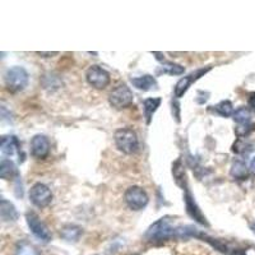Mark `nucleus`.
<instances>
[{"instance_id": "1", "label": "nucleus", "mask_w": 255, "mask_h": 255, "mask_svg": "<svg viewBox=\"0 0 255 255\" xmlns=\"http://www.w3.org/2000/svg\"><path fill=\"white\" fill-rule=\"evenodd\" d=\"M175 236L177 238V227L172 226L171 217L168 216L152 223L144 234V238L151 243H163Z\"/></svg>"}, {"instance_id": "2", "label": "nucleus", "mask_w": 255, "mask_h": 255, "mask_svg": "<svg viewBox=\"0 0 255 255\" xmlns=\"http://www.w3.org/2000/svg\"><path fill=\"white\" fill-rule=\"evenodd\" d=\"M116 148L124 154H134L139 149V140L135 131L130 128H120L114 134Z\"/></svg>"}, {"instance_id": "3", "label": "nucleus", "mask_w": 255, "mask_h": 255, "mask_svg": "<svg viewBox=\"0 0 255 255\" xmlns=\"http://www.w3.org/2000/svg\"><path fill=\"white\" fill-rule=\"evenodd\" d=\"M28 73L22 67L10 68V69L6 70L5 76H4L6 88L13 93L23 91L28 84Z\"/></svg>"}, {"instance_id": "4", "label": "nucleus", "mask_w": 255, "mask_h": 255, "mask_svg": "<svg viewBox=\"0 0 255 255\" xmlns=\"http://www.w3.org/2000/svg\"><path fill=\"white\" fill-rule=\"evenodd\" d=\"M124 200L127 206L133 211H142L145 208L149 202V197H148L147 191L140 186L133 185L130 188H128L124 193Z\"/></svg>"}, {"instance_id": "5", "label": "nucleus", "mask_w": 255, "mask_h": 255, "mask_svg": "<svg viewBox=\"0 0 255 255\" xmlns=\"http://www.w3.org/2000/svg\"><path fill=\"white\" fill-rule=\"evenodd\" d=\"M134 101L133 91L127 84H119L109 95V104L115 109H125Z\"/></svg>"}, {"instance_id": "6", "label": "nucleus", "mask_w": 255, "mask_h": 255, "mask_svg": "<svg viewBox=\"0 0 255 255\" xmlns=\"http://www.w3.org/2000/svg\"><path fill=\"white\" fill-rule=\"evenodd\" d=\"M26 221L31 232L38 239V240H41L45 244L51 241L52 235L51 232H50L49 227L46 226V223H45L44 221H41V218L36 215L35 212H27Z\"/></svg>"}, {"instance_id": "7", "label": "nucleus", "mask_w": 255, "mask_h": 255, "mask_svg": "<svg viewBox=\"0 0 255 255\" xmlns=\"http://www.w3.org/2000/svg\"><path fill=\"white\" fill-rule=\"evenodd\" d=\"M88 84L97 90H104L110 84V74L100 65H91L86 72Z\"/></svg>"}, {"instance_id": "8", "label": "nucleus", "mask_w": 255, "mask_h": 255, "mask_svg": "<svg viewBox=\"0 0 255 255\" xmlns=\"http://www.w3.org/2000/svg\"><path fill=\"white\" fill-rule=\"evenodd\" d=\"M29 200L38 208H46L52 202V193L47 185L37 183L29 190Z\"/></svg>"}, {"instance_id": "9", "label": "nucleus", "mask_w": 255, "mask_h": 255, "mask_svg": "<svg viewBox=\"0 0 255 255\" xmlns=\"http://www.w3.org/2000/svg\"><path fill=\"white\" fill-rule=\"evenodd\" d=\"M211 69H212V67L202 68V69L195 70V72L190 73L189 76H186V77H184V78L180 79V81L176 83V86H175V90H174L175 97H177V99L183 97V96L186 93V91L189 90V87H190L191 84L194 83V82H197L198 79L202 78V77H204V74H207V73H208Z\"/></svg>"}, {"instance_id": "10", "label": "nucleus", "mask_w": 255, "mask_h": 255, "mask_svg": "<svg viewBox=\"0 0 255 255\" xmlns=\"http://www.w3.org/2000/svg\"><path fill=\"white\" fill-rule=\"evenodd\" d=\"M184 202H185L186 206V212H188V215L190 216L193 220L197 221L198 223L200 225H203V226H209L208 221H207L206 216L202 213L200 208L198 207L197 202L194 200V197L191 195V193L189 191V189H185V195H184Z\"/></svg>"}, {"instance_id": "11", "label": "nucleus", "mask_w": 255, "mask_h": 255, "mask_svg": "<svg viewBox=\"0 0 255 255\" xmlns=\"http://www.w3.org/2000/svg\"><path fill=\"white\" fill-rule=\"evenodd\" d=\"M50 153V142L45 135H35L31 140V154L35 158L45 159Z\"/></svg>"}, {"instance_id": "12", "label": "nucleus", "mask_w": 255, "mask_h": 255, "mask_svg": "<svg viewBox=\"0 0 255 255\" xmlns=\"http://www.w3.org/2000/svg\"><path fill=\"white\" fill-rule=\"evenodd\" d=\"M0 149H1V153L6 157H13L15 154L20 157V143L14 135L3 136L0 143Z\"/></svg>"}, {"instance_id": "13", "label": "nucleus", "mask_w": 255, "mask_h": 255, "mask_svg": "<svg viewBox=\"0 0 255 255\" xmlns=\"http://www.w3.org/2000/svg\"><path fill=\"white\" fill-rule=\"evenodd\" d=\"M83 235V229L78 225H65L60 230V238L68 243H77Z\"/></svg>"}, {"instance_id": "14", "label": "nucleus", "mask_w": 255, "mask_h": 255, "mask_svg": "<svg viewBox=\"0 0 255 255\" xmlns=\"http://www.w3.org/2000/svg\"><path fill=\"white\" fill-rule=\"evenodd\" d=\"M0 216H1V220L5 221V222H14L19 218L14 204L10 203L6 199H1V202H0Z\"/></svg>"}, {"instance_id": "15", "label": "nucleus", "mask_w": 255, "mask_h": 255, "mask_svg": "<svg viewBox=\"0 0 255 255\" xmlns=\"http://www.w3.org/2000/svg\"><path fill=\"white\" fill-rule=\"evenodd\" d=\"M161 102H162L161 97H149V99L144 100V102H143V111H144V118L147 124H151L153 114L159 108Z\"/></svg>"}, {"instance_id": "16", "label": "nucleus", "mask_w": 255, "mask_h": 255, "mask_svg": "<svg viewBox=\"0 0 255 255\" xmlns=\"http://www.w3.org/2000/svg\"><path fill=\"white\" fill-rule=\"evenodd\" d=\"M131 83H133L134 87L140 91H151L157 87L156 78L151 76V74H145V76L133 78L131 79Z\"/></svg>"}, {"instance_id": "17", "label": "nucleus", "mask_w": 255, "mask_h": 255, "mask_svg": "<svg viewBox=\"0 0 255 255\" xmlns=\"http://www.w3.org/2000/svg\"><path fill=\"white\" fill-rule=\"evenodd\" d=\"M172 175H174L175 183L183 189H186V175H185V167L181 161V158L176 159L172 165Z\"/></svg>"}, {"instance_id": "18", "label": "nucleus", "mask_w": 255, "mask_h": 255, "mask_svg": "<svg viewBox=\"0 0 255 255\" xmlns=\"http://www.w3.org/2000/svg\"><path fill=\"white\" fill-rule=\"evenodd\" d=\"M14 255H41L40 249L27 240H22L15 245Z\"/></svg>"}, {"instance_id": "19", "label": "nucleus", "mask_w": 255, "mask_h": 255, "mask_svg": "<svg viewBox=\"0 0 255 255\" xmlns=\"http://www.w3.org/2000/svg\"><path fill=\"white\" fill-rule=\"evenodd\" d=\"M230 174H231V176L236 180H245L248 177V174H249V168L247 167V165H245L243 161L236 159V161H234V163H232Z\"/></svg>"}, {"instance_id": "20", "label": "nucleus", "mask_w": 255, "mask_h": 255, "mask_svg": "<svg viewBox=\"0 0 255 255\" xmlns=\"http://www.w3.org/2000/svg\"><path fill=\"white\" fill-rule=\"evenodd\" d=\"M18 176L17 168H15L14 163L10 161V159L4 158L1 162H0V177L4 180L12 179L13 176Z\"/></svg>"}, {"instance_id": "21", "label": "nucleus", "mask_w": 255, "mask_h": 255, "mask_svg": "<svg viewBox=\"0 0 255 255\" xmlns=\"http://www.w3.org/2000/svg\"><path fill=\"white\" fill-rule=\"evenodd\" d=\"M213 111L216 114H218V115L225 116V118L234 115V113H235L234 111V106H232V102L229 101V100H223V101L218 102L216 106H213Z\"/></svg>"}, {"instance_id": "22", "label": "nucleus", "mask_w": 255, "mask_h": 255, "mask_svg": "<svg viewBox=\"0 0 255 255\" xmlns=\"http://www.w3.org/2000/svg\"><path fill=\"white\" fill-rule=\"evenodd\" d=\"M162 72L170 76H180L185 72V67L180 65V64L172 63V61H162Z\"/></svg>"}, {"instance_id": "23", "label": "nucleus", "mask_w": 255, "mask_h": 255, "mask_svg": "<svg viewBox=\"0 0 255 255\" xmlns=\"http://www.w3.org/2000/svg\"><path fill=\"white\" fill-rule=\"evenodd\" d=\"M232 119L239 125L250 124V110L248 108H239L232 115Z\"/></svg>"}, {"instance_id": "24", "label": "nucleus", "mask_w": 255, "mask_h": 255, "mask_svg": "<svg viewBox=\"0 0 255 255\" xmlns=\"http://www.w3.org/2000/svg\"><path fill=\"white\" fill-rule=\"evenodd\" d=\"M255 129V124H247V125H239L238 128H236V135L239 136V138H243V136H247L248 134L252 133L253 130Z\"/></svg>"}, {"instance_id": "25", "label": "nucleus", "mask_w": 255, "mask_h": 255, "mask_svg": "<svg viewBox=\"0 0 255 255\" xmlns=\"http://www.w3.org/2000/svg\"><path fill=\"white\" fill-rule=\"evenodd\" d=\"M248 106H249V110L255 114V92L249 93V97H248Z\"/></svg>"}, {"instance_id": "26", "label": "nucleus", "mask_w": 255, "mask_h": 255, "mask_svg": "<svg viewBox=\"0 0 255 255\" xmlns=\"http://www.w3.org/2000/svg\"><path fill=\"white\" fill-rule=\"evenodd\" d=\"M36 54H37V55H40V56H45V58H50V56H55V55H58L59 52H58V51H55V52H44V51H38V52H36Z\"/></svg>"}, {"instance_id": "27", "label": "nucleus", "mask_w": 255, "mask_h": 255, "mask_svg": "<svg viewBox=\"0 0 255 255\" xmlns=\"http://www.w3.org/2000/svg\"><path fill=\"white\" fill-rule=\"evenodd\" d=\"M249 170L255 174V156H253L249 161Z\"/></svg>"}, {"instance_id": "28", "label": "nucleus", "mask_w": 255, "mask_h": 255, "mask_svg": "<svg viewBox=\"0 0 255 255\" xmlns=\"http://www.w3.org/2000/svg\"><path fill=\"white\" fill-rule=\"evenodd\" d=\"M231 255H247V253L244 252L243 249H234L231 252Z\"/></svg>"}, {"instance_id": "29", "label": "nucleus", "mask_w": 255, "mask_h": 255, "mask_svg": "<svg viewBox=\"0 0 255 255\" xmlns=\"http://www.w3.org/2000/svg\"><path fill=\"white\" fill-rule=\"evenodd\" d=\"M250 230H252V231L255 234V222H253L252 225H250Z\"/></svg>"}, {"instance_id": "30", "label": "nucleus", "mask_w": 255, "mask_h": 255, "mask_svg": "<svg viewBox=\"0 0 255 255\" xmlns=\"http://www.w3.org/2000/svg\"><path fill=\"white\" fill-rule=\"evenodd\" d=\"M133 255H138V254H133Z\"/></svg>"}]
</instances>
